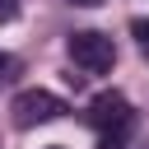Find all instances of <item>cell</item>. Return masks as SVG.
I'll return each mask as SVG.
<instances>
[{
	"instance_id": "6da1fadb",
	"label": "cell",
	"mask_w": 149,
	"mask_h": 149,
	"mask_svg": "<svg viewBox=\"0 0 149 149\" xmlns=\"http://www.w3.org/2000/svg\"><path fill=\"white\" fill-rule=\"evenodd\" d=\"M70 61H74V65H84L88 74H107V70L116 65V47H112V37H107V33L84 28V33H70Z\"/></svg>"
},
{
	"instance_id": "7a4b0ae2",
	"label": "cell",
	"mask_w": 149,
	"mask_h": 149,
	"mask_svg": "<svg viewBox=\"0 0 149 149\" xmlns=\"http://www.w3.org/2000/svg\"><path fill=\"white\" fill-rule=\"evenodd\" d=\"M9 112H14V126H47V121L65 116V102L56 93H47V88H23L9 102Z\"/></svg>"
},
{
	"instance_id": "3957f363",
	"label": "cell",
	"mask_w": 149,
	"mask_h": 149,
	"mask_svg": "<svg viewBox=\"0 0 149 149\" xmlns=\"http://www.w3.org/2000/svg\"><path fill=\"white\" fill-rule=\"evenodd\" d=\"M88 126H93V130H102V135L130 130V102H126V93H116V88L98 93V98L88 102Z\"/></svg>"
},
{
	"instance_id": "9c48e42d",
	"label": "cell",
	"mask_w": 149,
	"mask_h": 149,
	"mask_svg": "<svg viewBox=\"0 0 149 149\" xmlns=\"http://www.w3.org/2000/svg\"><path fill=\"white\" fill-rule=\"evenodd\" d=\"M47 149H65V144H47Z\"/></svg>"
},
{
	"instance_id": "5b68a950",
	"label": "cell",
	"mask_w": 149,
	"mask_h": 149,
	"mask_svg": "<svg viewBox=\"0 0 149 149\" xmlns=\"http://www.w3.org/2000/svg\"><path fill=\"white\" fill-rule=\"evenodd\" d=\"M19 19V0H0V23H14Z\"/></svg>"
},
{
	"instance_id": "ba28073f",
	"label": "cell",
	"mask_w": 149,
	"mask_h": 149,
	"mask_svg": "<svg viewBox=\"0 0 149 149\" xmlns=\"http://www.w3.org/2000/svg\"><path fill=\"white\" fill-rule=\"evenodd\" d=\"M70 5H84V9H93V5H102V0H70Z\"/></svg>"
},
{
	"instance_id": "277c9868",
	"label": "cell",
	"mask_w": 149,
	"mask_h": 149,
	"mask_svg": "<svg viewBox=\"0 0 149 149\" xmlns=\"http://www.w3.org/2000/svg\"><path fill=\"white\" fill-rule=\"evenodd\" d=\"M130 33H135V42H140V51L149 56V19H135V23H130Z\"/></svg>"
},
{
	"instance_id": "8992f818",
	"label": "cell",
	"mask_w": 149,
	"mask_h": 149,
	"mask_svg": "<svg viewBox=\"0 0 149 149\" xmlns=\"http://www.w3.org/2000/svg\"><path fill=\"white\" fill-rule=\"evenodd\" d=\"M121 144H126V130H116V135H102V140H98V149H121Z\"/></svg>"
},
{
	"instance_id": "52a82bcc",
	"label": "cell",
	"mask_w": 149,
	"mask_h": 149,
	"mask_svg": "<svg viewBox=\"0 0 149 149\" xmlns=\"http://www.w3.org/2000/svg\"><path fill=\"white\" fill-rule=\"evenodd\" d=\"M9 70H14V56H5V51H0V84L9 79Z\"/></svg>"
}]
</instances>
